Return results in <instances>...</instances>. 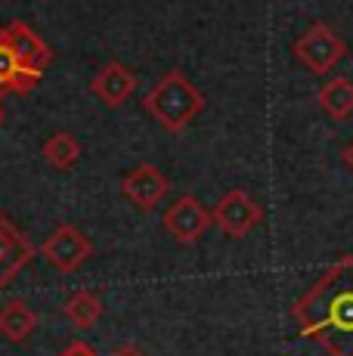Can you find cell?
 <instances>
[{"mask_svg":"<svg viewBox=\"0 0 353 356\" xmlns=\"http://www.w3.org/2000/svg\"><path fill=\"white\" fill-rule=\"evenodd\" d=\"M297 334L329 356H353V254L335 260L291 307Z\"/></svg>","mask_w":353,"mask_h":356,"instance_id":"cell-1","label":"cell"},{"mask_svg":"<svg viewBox=\"0 0 353 356\" xmlns=\"http://www.w3.org/2000/svg\"><path fill=\"white\" fill-rule=\"evenodd\" d=\"M142 106H146V112L165 130L183 134V130L205 112V97H202L199 87L186 78V72L171 68V72L161 74L158 84L146 93Z\"/></svg>","mask_w":353,"mask_h":356,"instance_id":"cell-2","label":"cell"},{"mask_svg":"<svg viewBox=\"0 0 353 356\" xmlns=\"http://www.w3.org/2000/svg\"><path fill=\"white\" fill-rule=\"evenodd\" d=\"M291 53H295V59L307 68V72L329 74L331 68L347 56V40L331 29V25L316 22L304 34H297V40L291 44Z\"/></svg>","mask_w":353,"mask_h":356,"instance_id":"cell-3","label":"cell"},{"mask_svg":"<svg viewBox=\"0 0 353 356\" xmlns=\"http://www.w3.org/2000/svg\"><path fill=\"white\" fill-rule=\"evenodd\" d=\"M40 254L50 260L53 266H56L59 273H74L81 270V266L90 260L93 254V242L84 236L78 227H72V223H63V227H56L47 236V242L40 245Z\"/></svg>","mask_w":353,"mask_h":356,"instance_id":"cell-4","label":"cell"},{"mask_svg":"<svg viewBox=\"0 0 353 356\" xmlns=\"http://www.w3.org/2000/svg\"><path fill=\"white\" fill-rule=\"evenodd\" d=\"M161 223H165V229L171 232L180 245H192L211 229L214 211H208L195 195H180L171 208L165 211Z\"/></svg>","mask_w":353,"mask_h":356,"instance_id":"cell-5","label":"cell"},{"mask_svg":"<svg viewBox=\"0 0 353 356\" xmlns=\"http://www.w3.org/2000/svg\"><path fill=\"white\" fill-rule=\"evenodd\" d=\"M261 220H263V208L245 193V189H229L214 208V223L227 232L229 238L248 236Z\"/></svg>","mask_w":353,"mask_h":356,"instance_id":"cell-6","label":"cell"},{"mask_svg":"<svg viewBox=\"0 0 353 356\" xmlns=\"http://www.w3.org/2000/svg\"><path fill=\"white\" fill-rule=\"evenodd\" d=\"M167 189H171V180L149 161L137 164V168H131L121 177V193H124V198L131 204H137L140 211H155L165 202Z\"/></svg>","mask_w":353,"mask_h":356,"instance_id":"cell-7","label":"cell"},{"mask_svg":"<svg viewBox=\"0 0 353 356\" xmlns=\"http://www.w3.org/2000/svg\"><path fill=\"white\" fill-rule=\"evenodd\" d=\"M35 245L25 238V232L16 227L6 214H0V291L10 289L13 279L35 260Z\"/></svg>","mask_w":353,"mask_h":356,"instance_id":"cell-8","label":"cell"},{"mask_svg":"<svg viewBox=\"0 0 353 356\" xmlns=\"http://www.w3.org/2000/svg\"><path fill=\"white\" fill-rule=\"evenodd\" d=\"M0 34H3V40L13 47L19 65H22L25 72H35L44 78V72L53 65V59H56V53L50 50V44H44V38H38V31H31L25 22L3 25Z\"/></svg>","mask_w":353,"mask_h":356,"instance_id":"cell-9","label":"cell"},{"mask_svg":"<svg viewBox=\"0 0 353 356\" xmlns=\"http://www.w3.org/2000/svg\"><path fill=\"white\" fill-rule=\"evenodd\" d=\"M133 90H137V78H133L131 68L121 63H106L97 72V78L90 81V93L108 108L124 106L133 97Z\"/></svg>","mask_w":353,"mask_h":356,"instance_id":"cell-10","label":"cell"},{"mask_svg":"<svg viewBox=\"0 0 353 356\" xmlns=\"http://www.w3.org/2000/svg\"><path fill=\"white\" fill-rule=\"evenodd\" d=\"M38 332V313L25 300L13 298L0 307V334L13 344H25Z\"/></svg>","mask_w":353,"mask_h":356,"instance_id":"cell-11","label":"cell"},{"mask_svg":"<svg viewBox=\"0 0 353 356\" xmlns=\"http://www.w3.org/2000/svg\"><path fill=\"white\" fill-rule=\"evenodd\" d=\"M316 102L331 121L353 118V81L350 78H331L319 87Z\"/></svg>","mask_w":353,"mask_h":356,"instance_id":"cell-12","label":"cell"},{"mask_svg":"<svg viewBox=\"0 0 353 356\" xmlns=\"http://www.w3.org/2000/svg\"><path fill=\"white\" fill-rule=\"evenodd\" d=\"M103 310H106L103 298H99L97 291H87V289L69 294V300H65V307H63V313L69 316V323L78 325V328H90L93 323H99Z\"/></svg>","mask_w":353,"mask_h":356,"instance_id":"cell-13","label":"cell"},{"mask_svg":"<svg viewBox=\"0 0 353 356\" xmlns=\"http://www.w3.org/2000/svg\"><path fill=\"white\" fill-rule=\"evenodd\" d=\"M44 159L50 168L56 170H72L81 159V143L78 136L69 134V130H56L53 136H47L44 143Z\"/></svg>","mask_w":353,"mask_h":356,"instance_id":"cell-14","label":"cell"},{"mask_svg":"<svg viewBox=\"0 0 353 356\" xmlns=\"http://www.w3.org/2000/svg\"><path fill=\"white\" fill-rule=\"evenodd\" d=\"M19 72H22V65H19L13 47L6 44L3 34H0V97H3V93H13V84H16Z\"/></svg>","mask_w":353,"mask_h":356,"instance_id":"cell-15","label":"cell"},{"mask_svg":"<svg viewBox=\"0 0 353 356\" xmlns=\"http://www.w3.org/2000/svg\"><path fill=\"white\" fill-rule=\"evenodd\" d=\"M59 356H97V353H93L87 344H81V341H78V344H69V347H65V350L59 353Z\"/></svg>","mask_w":353,"mask_h":356,"instance_id":"cell-16","label":"cell"},{"mask_svg":"<svg viewBox=\"0 0 353 356\" xmlns=\"http://www.w3.org/2000/svg\"><path fill=\"white\" fill-rule=\"evenodd\" d=\"M115 356H146V350L137 344H121L118 350H115Z\"/></svg>","mask_w":353,"mask_h":356,"instance_id":"cell-17","label":"cell"},{"mask_svg":"<svg viewBox=\"0 0 353 356\" xmlns=\"http://www.w3.org/2000/svg\"><path fill=\"white\" fill-rule=\"evenodd\" d=\"M341 161H344V164H347V168L353 170V140H350V143H347V146H344V149H341Z\"/></svg>","mask_w":353,"mask_h":356,"instance_id":"cell-18","label":"cell"},{"mask_svg":"<svg viewBox=\"0 0 353 356\" xmlns=\"http://www.w3.org/2000/svg\"><path fill=\"white\" fill-rule=\"evenodd\" d=\"M0 124H3V108H0Z\"/></svg>","mask_w":353,"mask_h":356,"instance_id":"cell-19","label":"cell"}]
</instances>
